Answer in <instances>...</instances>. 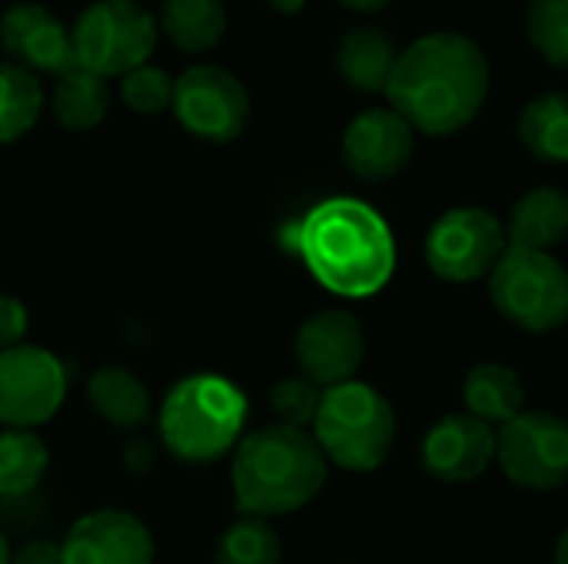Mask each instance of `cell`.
<instances>
[{
  "label": "cell",
  "mask_w": 568,
  "mask_h": 564,
  "mask_svg": "<svg viewBox=\"0 0 568 564\" xmlns=\"http://www.w3.org/2000/svg\"><path fill=\"white\" fill-rule=\"evenodd\" d=\"M493 70L483 47L463 33L439 30L409 43L389 76L386 96L413 130L426 136H453L466 130L486 96Z\"/></svg>",
  "instance_id": "cell-1"
},
{
  "label": "cell",
  "mask_w": 568,
  "mask_h": 564,
  "mask_svg": "<svg viewBox=\"0 0 568 564\" xmlns=\"http://www.w3.org/2000/svg\"><path fill=\"white\" fill-rule=\"evenodd\" d=\"M293 249L329 293L346 299L376 296L396 269L389 223L353 196L313 206L293 229Z\"/></svg>",
  "instance_id": "cell-2"
},
{
  "label": "cell",
  "mask_w": 568,
  "mask_h": 564,
  "mask_svg": "<svg viewBox=\"0 0 568 564\" xmlns=\"http://www.w3.org/2000/svg\"><path fill=\"white\" fill-rule=\"evenodd\" d=\"M326 455L316 439L290 425H263L233 449V499L246 519H276L306 509L326 485Z\"/></svg>",
  "instance_id": "cell-3"
},
{
  "label": "cell",
  "mask_w": 568,
  "mask_h": 564,
  "mask_svg": "<svg viewBox=\"0 0 568 564\" xmlns=\"http://www.w3.org/2000/svg\"><path fill=\"white\" fill-rule=\"evenodd\" d=\"M246 396L223 376L196 372L170 389L160 406V439L166 452L190 465L223 459L240 445Z\"/></svg>",
  "instance_id": "cell-4"
},
{
  "label": "cell",
  "mask_w": 568,
  "mask_h": 564,
  "mask_svg": "<svg viewBox=\"0 0 568 564\" xmlns=\"http://www.w3.org/2000/svg\"><path fill=\"white\" fill-rule=\"evenodd\" d=\"M396 429L393 402L379 389L353 379L323 389L313 439L326 462L346 472H376L396 445Z\"/></svg>",
  "instance_id": "cell-5"
},
{
  "label": "cell",
  "mask_w": 568,
  "mask_h": 564,
  "mask_svg": "<svg viewBox=\"0 0 568 564\" xmlns=\"http://www.w3.org/2000/svg\"><path fill=\"white\" fill-rule=\"evenodd\" d=\"M489 299L523 332H559L568 322V269L552 253L509 246L489 273Z\"/></svg>",
  "instance_id": "cell-6"
},
{
  "label": "cell",
  "mask_w": 568,
  "mask_h": 564,
  "mask_svg": "<svg viewBox=\"0 0 568 564\" xmlns=\"http://www.w3.org/2000/svg\"><path fill=\"white\" fill-rule=\"evenodd\" d=\"M156 37L160 27L153 13L136 0H97L70 30L77 66L100 73L103 80L143 66L156 50Z\"/></svg>",
  "instance_id": "cell-7"
},
{
  "label": "cell",
  "mask_w": 568,
  "mask_h": 564,
  "mask_svg": "<svg viewBox=\"0 0 568 564\" xmlns=\"http://www.w3.org/2000/svg\"><path fill=\"white\" fill-rule=\"evenodd\" d=\"M506 249V223L483 206L446 209L426 233V266L446 283L486 279Z\"/></svg>",
  "instance_id": "cell-8"
},
{
  "label": "cell",
  "mask_w": 568,
  "mask_h": 564,
  "mask_svg": "<svg viewBox=\"0 0 568 564\" xmlns=\"http://www.w3.org/2000/svg\"><path fill=\"white\" fill-rule=\"evenodd\" d=\"M496 462L516 489L559 492L568 485V422L552 412H519L496 429Z\"/></svg>",
  "instance_id": "cell-9"
},
{
  "label": "cell",
  "mask_w": 568,
  "mask_h": 564,
  "mask_svg": "<svg viewBox=\"0 0 568 564\" xmlns=\"http://www.w3.org/2000/svg\"><path fill=\"white\" fill-rule=\"evenodd\" d=\"M173 113L196 140L233 143L250 123V93L226 66L196 63L173 80Z\"/></svg>",
  "instance_id": "cell-10"
},
{
  "label": "cell",
  "mask_w": 568,
  "mask_h": 564,
  "mask_svg": "<svg viewBox=\"0 0 568 564\" xmlns=\"http://www.w3.org/2000/svg\"><path fill=\"white\" fill-rule=\"evenodd\" d=\"M67 399L63 362L40 346L0 352V425L37 429L50 422Z\"/></svg>",
  "instance_id": "cell-11"
},
{
  "label": "cell",
  "mask_w": 568,
  "mask_h": 564,
  "mask_svg": "<svg viewBox=\"0 0 568 564\" xmlns=\"http://www.w3.org/2000/svg\"><path fill=\"white\" fill-rule=\"evenodd\" d=\"M300 376L316 382L320 389H333L353 382L366 359V336L353 312L346 309H323L310 316L293 342Z\"/></svg>",
  "instance_id": "cell-12"
},
{
  "label": "cell",
  "mask_w": 568,
  "mask_h": 564,
  "mask_svg": "<svg viewBox=\"0 0 568 564\" xmlns=\"http://www.w3.org/2000/svg\"><path fill=\"white\" fill-rule=\"evenodd\" d=\"M416 150V130L389 106L359 113L343 133V163L366 183L399 176Z\"/></svg>",
  "instance_id": "cell-13"
},
{
  "label": "cell",
  "mask_w": 568,
  "mask_h": 564,
  "mask_svg": "<svg viewBox=\"0 0 568 564\" xmlns=\"http://www.w3.org/2000/svg\"><path fill=\"white\" fill-rule=\"evenodd\" d=\"M496 462V429L469 412L443 416L423 439V469L443 485H469Z\"/></svg>",
  "instance_id": "cell-14"
},
{
  "label": "cell",
  "mask_w": 568,
  "mask_h": 564,
  "mask_svg": "<svg viewBox=\"0 0 568 564\" xmlns=\"http://www.w3.org/2000/svg\"><path fill=\"white\" fill-rule=\"evenodd\" d=\"M63 564H153L156 545L150 529L123 512L100 509L70 525L60 542Z\"/></svg>",
  "instance_id": "cell-15"
},
{
  "label": "cell",
  "mask_w": 568,
  "mask_h": 564,
  "mask_svg": "<svg viewBox=\"0 0 568 564\" xmlns=\"http://www.w3.org/2000/svg\"><path fill=\"white\" fill-rule=\"evenodd\" d=\"M0 47L7 57H13L17 66L30 73L60 76L77 63L70 30L57 20L53 10L33 0L13 3L0 13Z\"/></svg>",
  "instance_id": "cell-16"
},
{
  "label": "cell",
  "mask_w": 568,
  "mask_h": 564,
  "mask_svg": "<svg viewBox=\"0 0 568 564\" xmlns=\"http://www.w3.org/2000/svg\"><path fill=\"white\" fill-rule=\"evenodd\" d=\"M509 246L552 253L568 239V193L556 186H536L523 193L506 223Z\"/></svg>",
  "instance_id": "cell-17"
},
{
  "label": "cell",
  "mask_w": 568,
  "mask_h": 564,
  "mask_svg": "<svg viewBox=\"0 0 568 564\" xmlns=\"http://www.w3.org/2000/svg\"><path fill=\"white\" fill-rule=\"evenodd\" d=\"M87 402L103 422L123 432L143 429L153 416V399L146 386L130 369H120V366H103L90 376Z\"/></svg>",
  "instance_id": "cell-18"
},
{
  "label": "cell",
  "mask_w": 568,
  "mask_h": 564,
  "mask_svg": "<svg viewBox=\"0 0 568 564\" xmlns=\"http://www.w3.org/2000/svg\"><path fill=\"white\" fill-rule=\"evenodd\" d=\"M466 412L486 425H506L526 409V386L506 362H479L463 379Z\"/></svg>",
  "instance_id": "cell-19"
},
{
  "label": "cell",
  "mask_w": 568,
  "mask_h": 564,
  "mask_svg": "<svg viewBox=\"0 0 568 564\" xmlns=\"http://www.w3.org/2000/svg\"><path fill=\"white\" fill-rule=\"evenodd\" d=\"M396 60H399V53H396L393 40L376 27L349 30L336 50L339 76L363 93H386L389 76L396 70Z\"/></svg>",
  "instance_id": "cell-20"
},
{
  "label": "cell",
  "mask_w": 568,
  "mask_h": 564,
  "mask_svg": "<svg viewBox=\"0 0 568 564\" xmlns=\"http://www.w3.org/2000/svg\"><path fill=\"white\" fill-rule=\"evenodd\" d=\"M160 27L180 53H206L226 33L223 0H163Z\"/></svg>",
  "instance_id": "cell-21"
},
{
  "label": "cell",
  "mask_w": 568,
  "mask_h": 564,
  "mask_svg": "<svg viewBox=\"0 0 568 564\" xmlns=\"http://www.w3.org/2000/svg\"><path fill=\"white\" fill-rule=\"evenodd\" d=\"M110 113V86L100 73L70 66L57 76L53 86V116L67 130H93Z\"/></svg>",
  "instance_id": "cell-22"
},
{
  "label": "cell",
  "mask_w": 568,
  "mask_h": 564,
  "mask_svg": "<svg viewBox=\"0 0 568 564\" xmlns=\"http://www.w3.org/2000/svg\"><path fill=\"white\" fill-rule=\"evenodd\" d=\"M523 146L542 163H568V93L532 96L516 123Z\"/></svg>",
  "instance_id": "cell-23"
},
{
  "label": "cell",
  "mask_w": 568,
  "mask_h": 564,
  "mask_svg": "<svg viewBox=\"0 0 568 564\" xmlns=\"http://www.w3.org/2000/svg\"><path fill=\"white\" fill-rule=\"evenodd\" d=\"M50 452L43 439L30 429L0 432V499L30 495L47 475Z\"/></svg>",
  "instance_id": "cell-24"
},
{
  "label": "cell",
  "mask_w": 568,
  "mask_h": 564,
  "mask_svg": "<svg viewBox=\"0 0 568 564\" xmlns=\"http://www.w3.org/2000/svg\"><path fill=\"white\" fill-rule=\"evenodd\" d=\"M40 110H43V86L37 73L17 63H0V146L30 133L33 123L40 120Z\"/></svg>",
  "instance_id": "cell-25"
},
{
  "label": "cell",
  "mask_w": 568,
  "mask_h": 564,
  "mask_svg": "<svg viewBox=\"0 0 568 564\" xmlns=\"http://www.w3.org/2000/svg\"><path fill=\"white\" fill-rule=\"evenodd\" d=\"M216 564H283L280 535L266 519H240L216 542Z\"/></svg>",
  "instance_id": "cell-26"
},
{
  "label": "cell",
  "mask_w": 568,
  "mask_h": 564,
  "mask_svg": "<svg viewBox=\"0 0 568 564\" xmlns=\"http://www.w3.org/2000/svg\"><path fill=\"white\" fill-rule=\"evenodd\" d=\"M526 33L546 63L568 70V0H529Z\"/></svg>",
  "instance_id": "cell-27"
},
{
  "label": "cell",
  "mask_w": 568,
  "mask_h": 564,
  "mask_svg": "<svg viewBox=\"0 0 568 564\" xmlns=\"http://www.w3.org/2000/svg\"><path fill=\"white\" fill-rule=\"evenodd\" d=\"M120 100L143 116L163 113L166 106H173V76L163 66L143 63L120 76Z\"/></svg>",
  "instance_id": "cell-28"
},
{
  "label": "cell",
  "mask_w": 568,
  "mask_h": 564,
  "mask_svg": "<svg viewBox=\"0 0 568 564\" xmlns=\"http://www.w3.org/2000/svg\"><path fill=\"white\" fill-rule=\"evenodd\" d=\"M320 402H323V389L316 382H310L306 376H286L270 392V409L276 412L280 425L303 429V432H306V425L316 422Z\"/></svg>",
  "instance_id": "cell-29"
},
{
  "label": "cell",
  "mask_w": 568,
  "mask_h": 564,
  "mask_svg": "<svg viewBox=\"0 0 568 564\" xmlns=\"http://www.w3.org/2000/svg\"><path fill=\"white\" fill-rule=\"evenodd\" d=\"M30 329V312L17 296H0V352L23 346V336Z\"/></svg>",
  "instance_id": "cell-30"
},
{
  "label": "cell",
  "mask_w": 568,
  "mask_h": 564,
  "mask_svg": "<svg viewBox=\"0 0 568 564\" xmlns=\"http://www.w3.org/2000/svg\"><path fill=\"white\" fill-rule=\"evenodd\" d=\"M10 564H63V555H60V542H50V539H33L27 542Z\"/></svg>",
  "instance_id": "cell-31"
},
{
  "label": "cell",
  "mask_w": 568,
  "mask_h": 564,
  "mask_svg": "<svg viewBox=\"0 0 568 564\" xmlns=\"http://www.w3.org/2000/svg\"><path fill=\"white\" fill-rule=\"evenodd\" d=\"M126 469L130 472H150L153 469V445L143 439H133L126 445Z\"/></svg>",
  "instance_id": "cell-32"
},
{
  "label": "cell",
  "mask_w": 568,
  "mask_h": 564,
  "mask_svg": "<svg viewBox=\"0 0 568 564\" xmlns=\"http://www.w3.org/2000/svg\"><path fill=\"white\" fill-rule=\"evenodd\" d=\"M339 3L353 13H379L389 0H339Z\"/></svg>",
  "instance_id": "cell-33"
},
{
  "label": "cell",
  "mask_w": 568,
  "mask_h": 564,
  "mask_svg": "<svg viewBox=\"0 0 568 564\" xmlns=\"http://www.w3.org/2000/svg\"><path fill=\"white\" fill-rule=\"evenodd\" d=\"M276 13H283V17H293V13H300L303 7H306V0H266Z\"/></svg>",
  "instance_id": "cell-34"
},
{
  "label": "cell",
  "mask_w": 568,
  "mask_h": 564,
  "mask_svg": "<svg viewBox=\"0 0 568 564\" xmlns=\"http://www.w3.org/2000/svg\"><path fill=\"white\" fill-rule=\"evenodd\" d=\"M556 564H568V529L559 535V542H556Z\"/></svg>",
  "instance_id": "cell-35"
},
{
  "label": "cell",
  "mask_w": 568,
  "mask_h": 564,
  "mask_svg": "<svg viewBox=\"0 0 568 564\" xmlns=\"http://www.w3.org/2000/svg\"><path fill=\"white\" fill-rule=\"evenodd\" d=\"M10 558H13V555H10V545H7L3 535H0V564H10Z\"/></svg>",
  "instance_id": "cell-36"
}]
</instances>
